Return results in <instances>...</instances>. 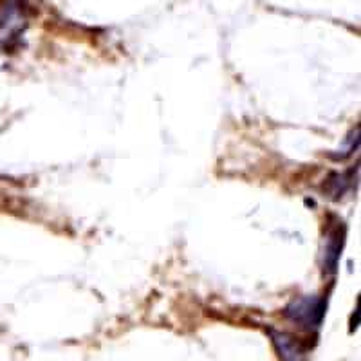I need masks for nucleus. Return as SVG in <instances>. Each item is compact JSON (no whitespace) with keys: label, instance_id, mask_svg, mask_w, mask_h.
<instances>
[{"label":"nucleus","instance_id":"f257e3e1","mask_svg":"<svg viewBox=\"0 0 361 361\" xmlns=\"http://www.w3.org/2000/svg\"><path fill=\"white\" fill-rule=\"evenodd\" d=\"M27 22L25 0H2L0 2V38L11 40L20 35Z\"/></svg>","mask_w":361,"mask_h":361},{"label":"nucleus","instance_id":"f03ea898","mask_svg":"<svg viewBox=\"0 0 361 361\" xmlns=\"http://www.w3.org/2000/svg\"><path fill=\"white\" fill-rule=\"evenodd\" d=\"M325 314L324 300L314 298V296H305V298L295 300L288 309L286 316L295 324L302 325L305 329H316L322 324V318Z\"/></svg>","mask_w":361,"mask_h":361},{"label":"nucleus","instance_id":"7ed1b4c3","mask_svg":"<svg viewBox=\"0 0 361 361\" xmlns=\"http://www.w3.org/2000/svg\"><path fill=\"white\" fill-rule=\"evenodd\" d=\"M271 338L275 343L279 356L282 361H305V350L295 336L288 333H276L271 331Z\"/></svg>","mask_w":361,"mask_h":361},{"label":"nucleus","instance_id":"20e7f679","mask_svg":"<svg viewBox=\"0 0 361 361\" xmlns=\"http://www.w3.org/2000/svg\"><path fill=\"white\" fill-rule=\"evenodd\" d=\"M343 247V231L340 233V230L333 231L329 235L327 244H325V257L324 264L327 267L329 273H334L338 267V260H340V251Z\"/></svg>","mask_w":361,"mask_h":361}]
</instances>
